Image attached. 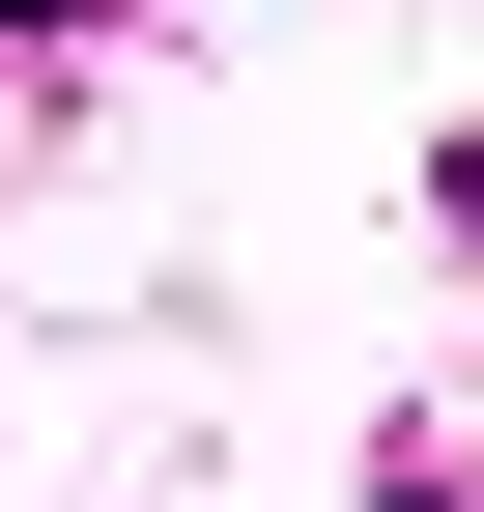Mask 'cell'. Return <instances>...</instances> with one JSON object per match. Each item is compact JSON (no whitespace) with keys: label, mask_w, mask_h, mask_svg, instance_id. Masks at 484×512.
<instances>
[{"label":"cell","mask_w":484,"mask_h":512,"mask_svg":"<svg viewBox=\"0 0 484 512\" xmlns=\"http://www.w3.org/2000/svg\"><path fill=\"white\" fill-rule=\"evenodd\" d=\"M371 512H484V456H371Z\"/></svg>","instance_id":"obj_1"},{"label":"cell","mask_w":484,"mask_h":512,"mask_svg":"<svg viewBox=\"0 0 484 512\" xmlns=\"http://www.w3.org/2000/svg\"><path fill=\"white\" fill-rule=\"evenodd\" d=\"M0 29H57V0H0Z\"/></svg>","instance_id":"obj_2"}]
</instances>
